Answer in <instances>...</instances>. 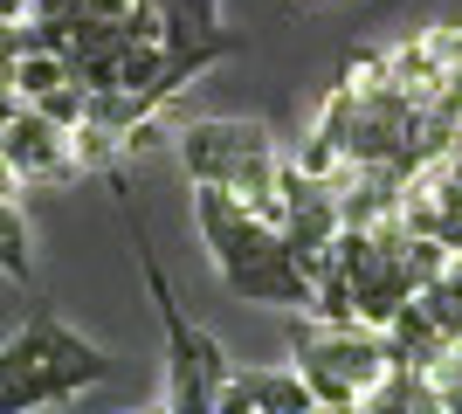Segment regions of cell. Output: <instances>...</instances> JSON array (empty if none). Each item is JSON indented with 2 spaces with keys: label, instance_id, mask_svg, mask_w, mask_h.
Returning a JSON list of instances; mask_svg holds the SVG:
<instances>
[{
  "label": "cell",
  "instance_id": "6da1fadb",
  "mask_svg": "<svg viewBox=\"0 0 462 414\" xmlns=\"http://www.w3.org/2000/svg\"><path fill=\"white\" fill-rule=\"evenodd\" d=\"M193 228L208 242L214 270L242 304H283V311H310V270L283 242L270 215H255L249 200H235L228 187H193Z\"/></svg>",
  "mask_w": 462,
  "mask_h": 414
},
{
  "label": "cell",
  "instance_id": "7a4b0ae2",
  "mask_svg": "<svg viewBox=\"0 0 462 414\" xmlns=\"http://www.w3.org/2000/svg\"><path fill=\"white\" fill-rule=\"evenodd\" d=\"M173 152L193 187H228L249 200L255 215H283V152H276L270 124L255 118H187L173 132Z\"/></svg>",
  "mask_w": 462,
  "mask_h": 414
},
{
  "label": "cell",
  "instance_id": "3957f363",
  "mask_svg": "<svg viewBox=\"0 0 462 414\" xmlns=\"http://www.w3.org/2000/svg\"><path fill=\"white\" fill-rule=\"evenodd\" d=\"M117 187V207H125V228H132V249H138V270H145V290H152L159 304V325H166V408L173 414H214V394H221V380H228V353L214 345L200 325L187 317V304L173 297V283H166V270H159L152 242H145V228H138L132 200H125V179H117V166L104 173Z\"/></svg>",
  "mask_w": 462,
  "mask_h": 414
},
{
  "label": "cell",
  "instance_id": "277c9868",
  "mask_svg": "<svg viewBox=\"0 0 462 414\" xmlns=\"http://www.w3.org/2000/svg\"><path fill=\"white\" fill-rule=\"evenodd\" d=\"M290 366L304 373L318 408H366V394L380 387L386 366H393V345H386L380 325L304 311L290 325Z\"/></svg>",
  "mask_w": 462,
  "mask_h": 414
},
{
  "label": "cell",
  "instance_id": "5b68a950",
  "mask_svg": "<svg viewBox=\"0 0 462 414\" xmlns=\"http://www.w3.org/2000/svg\"><path fill=\"white\" fill-rule=\"evenodd\" d=\"M97 380H111V353H104V345H90L83 332H69V325H56L49 353H42L21 380H7V387H0V414L69 408V400H77L83 387H97Z\"/></svg>",
  "mask_w": 462,
  "mask_h": 414
},
{
  "label": "cell",
  "instance_id": "8992f818",
  "mask_svg": "<svg viewBox=\"0 0 462 414\" xmlns=\"http://www.w3.org/2000/svg\"><path fill=\"white\" fill-rule=\"evenodd\" d=\"M0 159L21 173V187H56V179H77V173H83L77 132H69V124H56L42 104H28V97H21V104H14V118H7Z\"/></svg>",
  "mask_w": 462,
  "mask_h": 414
},
{
  "label": "cell",
  "instance_id": "52a82bcc",
  "mask_svg": "<svg viewBox=\"0 0 462 414\" xmlns=\"http://www.w3.org/2000/svg\"><path fill=\"white\" fill-rule=\"evenodd\" d=\"M310 414L318 400H310L304 373L297 366H228V380H221V394H214V414Z\"/></svg>",
  "mask_w": 462,
  "mask_h": 414
},
{
  "label": "cell",
  "instance_id": "ba28073f",
  "mask_svg": "<svg viewBox=\"0 0 462 414\" xmlns=\"http://www.w3.org/2000/svg\"><path fill=\"white\" fill-rule=\"evenodd\" d=\"M0 270L14 283H35V235H28V215L14 200H0Z\"/></svg>",
  "mask_w": 462,
  "mask_h": 414
},
{
  "label": "cell",
  "instance_id": "9c48e42d",
  "mask_svg": "<svg viewBox=\"0 0 462 414\" xmlns=\"http://www.w3.org/2000/svg\"><path fill=\"white\" fill-rule=\"evenodd\" d=\"M442 173H448V187L462 194V145H448V152H442Z\"/></svg>",
  "mask_w": 462,
  "mask_h": 414
},
{
  "label": "cell",
  "instance_id": "30bf717a",
  "mask_svg": "<svg viewBox=\"0 0 462 414\" xmlns=\"http://www.w3.org/2000/svg\"><path fill=\"white\" fill-rule=\"evenodd\" d=\"M77 0H28V14H69Z\"/></svg>",
  "mask_w": 462,
  "mask_h": 414
}]
</instances>
